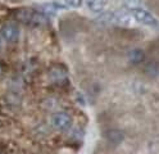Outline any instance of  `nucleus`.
Instances as JSON below:
<instances>
[{
    "label": "nucleus",
    "instance_id": "f257e3e1",
    "mask_svg": "<svg viewBox=\"0 0 159 154\" xmlns=\"http://www.w3.org/2000/svg\"><path fill=\"white\" fill-rule=\"evenodd\" d=\"M16 18L25 25L30 26H43L48 22V18L44 13L32 9H19L16 12Z\"/></svg>",
    "mask_w": 159,
    "mask_h": 154
},
{
    "label": "nucleus",
    "instance_id": "f03ea898",
    "mask_svg": "<svg viewBox=\"0 0 159 154\" xmlns=\"http://www.w3.org/2000/svg\"><path fill=\"white\" fill-rule=\"evenodd\" d=\"M131 14L134 16V18L137 21V22H140L145 26H155L157 25V19L153 14H150L148 12V10L143 9V8H132L131 10Z\"/></svg>",
    "mask_w": 159,
    "mask_h": 154
},
{
    "label": "nucleus",
    "instance_id": "7ed1b4c3",
    "mask_svg": "<svg viewBox=\"0 0 159 154\" xmlns=\"http://www.w3.org/2000/svg\"><path fill=\"white\" fill-rule=\"evenodd\" d=\"M52 125L61 131H66L72 126V117L67 112H58L52 117Z\"/></svg>",
    "mask_w": 159,
    "mask_h": 154
},
{
    "label": "nucleus",
    "instance_id": "20e7f679",
    "mask_svg": "<svg viewBox=\"0 0 159 154\" xmlns=\"http://www.w3.org/2000/svg\"><path fill=\"white\" fill-rule=\"evenodd\" d=\"M0 34H2V37L8 41V43H16V41L19 39V28L16 23H5L3 25L2 30H0Z\"/></svg>",
    "mask_w": 159,
    "mask_h": 154
},
{
    "label": "nucleus",
    "instance_id": "39448f33",
    "mask_svg": "<svg viewBox=\"0 0 159 154\" xmlns=\"http://www.w3.org/2000/svg\"><path fill=\"white\" fill-rule=\"evenodd\" d=\"M104 138L109 144H113V145H118L125 140V133L121 130H117V128H111V130H107L104 132Z\"/></svg>",
    "mask_w": 159,
    "mask_h": 154
},
{
    "label": "nucleus",
    "instance_id": "423d86ee",
    "mask_svg": "<svg viewBox=\"0 0 159 154\" xmlns=\"http://www.w3.org/2000/svg\"><path fill=\"white\" fill-rule=\"evenodd\" d=\"M128 59H130L131 64H134V66L141 64L145 60V51L143 49L136 48V49L130 51V54H128Z\"/></svg>",
    "mask_w": 159,
    "mask_h": 154
},
{
    "label": "nucleus",
    "instance_id": "0eeeda50",
    "mask_svg": "<svg viewBox=\"0 0 159 154\" xmlns=\"http://www.w3.org/2000/svg\"><path fill=\"white\" fill-rule=\"evenodd\" d=\"M86 3L93 12H102L105 7V0H86Z\"/></svg>",
    "mask_w": 159,
    "mask_h": 154
},
{
    "label": "nucleus",
    "instance_id": "6e6552de",
    "mask_svg": "<svg viewBox=\"0 0 159 154\" xmlns=\"http://www.w3.org/2000/svg\"><path fill=\"white\" fill-rule=\"evenodd\" d=\"M43 9H44V12H45V13L55 14L58 10L64 9V7L61 5V4H58V3H52V4H45V5H43Z\"/></svg>",
    "mask_w": 159,
    "mask_h": 154
},
{
    "label": "nucleus",
    "instance_id": "1a4fd4ad",
    "mask_svg": "<svg viewBox=\"0 0 159 154\" xmlns=\"http://www.w3.org/2000/svg\"><path fill=\"white\" fill-rule=\"evenodd\" d=\"M145 72H146L149 76H155L158 72H159V66H158V63H157V62H154V60H152L150 63L146 64Z\"/></svg>",
    "mask_w": 159,
    "mask_h": 154
},
{
    "label": "nucleus",
    "instance_id": "9d476101",
    "mask_svg": "<svg viewBox=\"0 0 159 154\" xmlns=\"http://www.w3.org/2000/svg\"><path fill=\"white\" fill-rule=\"evenodd\" d=\"M64 2L69 7H73V8H78V7H81V4H82V0H64Z\"/></svg>",
    "mask_w": 159,
    "mask_h": 154
},
{
    "label": "nucleus",
    "instance_id": "9b49d317",
    "mask_svg": "<svg viewBox=\"0 0 159 154\" xmlns=\"http://www.w3.org/2000/svg\"><path fill=\"white\" fill-rule=\"evenodd\" d=\"M125 2L130 5V8L132 9V8H137L139 3H140V0H125Z\"/></svg>",
    "mask_w": 159,
    "mask_h": 154
},
{
    "label": "nucleus",
    "instance_id": "f8f14e48",
    "mask_svg": "<svg viewBox=\"0 0 159 154\" xmlns=\"http://www.w3.org/2000/svg\"><path fill=\"white\" fill-rule=\"evenodd\" d=\"M3 75V66H2V63H0V76Z\"/></svg>",
    "mask_w": 159,
    "mask_h": 154
},
{
    "label": "nucleus",
    "instance_id": "ddd939ff",
    "mask_svg": "<svg viewBox=\"0 0 159 154\" xmlns=\"http://www.w3.org/2000/svg\"><path fill=\"white\" fill-rule=\"evenodd\" d=\"M0 46H2V37H0Z\"/></svg>",
    "mask_w": 159,
    "mask_h": 154
}]
</instances>
